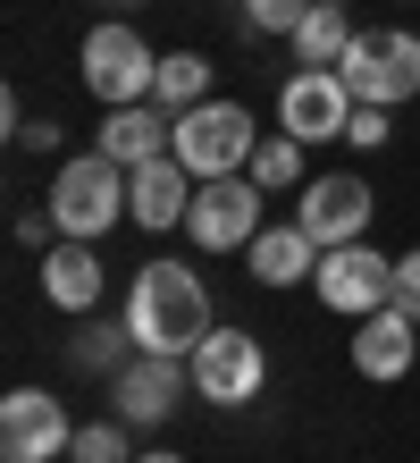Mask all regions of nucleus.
Segmentation results:
<instances>
[{
    "label": "nucleus",
    "instance_id": "1",
    "mask_svg": "<svg viewBox=\"0 0 420 463\" xmlns=\"http://www.w3.org/2000/svg\"><path fill=\"white\" fill-rule=\"evenodd\" d=\"M219 329L210 320V287L193 279L185 261H144L126 287V337L135 354H177V363H193V345H202Z\"/></svg>",
    "mask_w": 420,
    "mask_h": 463
},
{
    "label": "nucleus",
    "instance_id": "2",
    "mask_svg": "<svg viewBox=\"0 0 420 463\" xmlns=\"http://www.w3.org/2000/svg\"><path fill=\"white\" fill-rule=\"evenodd\" d=\"M126 177L109 152H76L51 169V220H60V236H84L93 244L101 228H118V211H126Z\"/></svg>",
    "mask_w": 420,
    "mask_h": 463
},
{
    "label": "nucleus",
    "instance_id": "3",
    "mask_svg": "<svg viewBox=\"0 0 420 463\" xmlns=\"http://www.w3.org/2000/svg\"><path fill=\"white\" fill-rule=\"evenodd\" d=\"M76 76H84V93L101 101V110H118V101H152V76H160V51L135 34L126 17H101L93 34H84V51H76Z\"/></svg>",
    "mask_w": 420,
    "mask_h": 463
},
{
    "label": "nucleus",
    "instance_id": "4",
    "mask_svg": "<svg viewBox=\"0 0 420 463\" xmlns=\"http://www.w3.org/2000/svg\"><path fill=\"white\" fill-rule=\"evenodd\" d=\"M336 76L353 85V101H378V110H396V101L420 93V34H412V25H361L353 51L336 60Z\"/></svg>",
    "mask_w": 420,
    "mask_h": 463
},
{
    "label": "nucleus",
    "instance_id": "5",
    "mask_svg": "<svg viewBox=\"0 0 420 463\" xmlns=\"http://www.w3.org/2000/svg\"><path fill=\"white\" fill-rule=\"evenodd\" d=\"M252 144H261V135H252V110L210 93V101H193V110L177 118V144H168V152H177L185 169H193V185H202V177H244L252 169Z\"/></svg>",
    "mask_w": 420,
    "mask_h": 463
},
{
    "label": "nucleus",
    "instance_id": "6",
    "mask_svg": "<svg viewBox=\"0 0 420 463\" xmlns=\"http://www.w3.org/2000/svg\"><path fill=\"white\" fill-rule=\"evenodd\" d=\"M185 236L202 244V253H244V244L261 236V185H252V169H244V177H202V185H193Z\"/></svg>",
    "mask_w": 420,
    "mask_h": 463
},
{
    "label": "nucleus",
    "instance_id": "7",
    "mask_svg": "<svg viewBox=\"0 0 420 463\" xmlns=\"http://www.w3.org/2000/svg\"><path fill=\"white\" fill-rule=\"evenodd\" d=\"M269 388V354L252 329H210L193 345V396L202 404H252Z\"/></svg>",
    "mask_w": 420,
    "mask_h": 463
},
{
    "label": "nucleus",
    "instance_id": "8",
    "mask_svg": "<svg viewBox=\"0 0 420 463\" xmlns=\"http://www.w3.org/2000/svg\"><path fill=\"white\" fill-rule=\"evenodd\" d=\"M353 85L336 68H294L286 85H277V127L294 135V144H328V135H345L353 127Z\"/></svg>",
    "mask_w": 420,
    "mask_h": 463
},
{
    "label": "nucleus",
    "instance_id": "9",
    "mask_svg": "<svg viewBox=\"0 0 420 463\" xmlns=\"http://www.w3.org/2000/svg\"><path fill=\"white\" fill-rule=\"evenodd\" d=\"M76 447L68 404H51V388H9L0 396V463H60Z\"/></svg>",
    "mask_w": 420,
    "mask_h": 463
},
{
    "label": "nucleus",
    "instance_id": "10",
    "mask_svg": "<svg viewBox=\"0 0 420 463\" xmlns=\"http://www.w3.org/2000/svg\"><path fill=\"white\" fill-rule=\"evenodd\" d=\"M312 287H320V304H328V312L361 320V312L396 304V261L370 253V244H328L320 269H312Z\"/></svg>",
    "mask_w": 420,
    "mask_h": 463
},
{
    "label": "nucleus",
    "instance_id": "11",
    "mask_svg": "<svg viewBox=\"0 0 420 463\" xmlns=\"http://www.w3.org/2000/svg\"><path fill=\"white\" fill-rule=\"evenodd\" d=\"M185 388H193V363H177V354H135V363L109 379V413L126 430H160L185 404Z\"/></svg>",
    "mask_w": 420,
    "mask_h": 463
},
{
    "label": "nucleus",
    "instance_id": "12",
    "mask_svg": "<svg viewBox=\"0 0 420 463\" xmlns=\"http://www.w3.org/2000/svg\"><path fill=\"white\" fill-rule=\"evenodd\" d=\"M370 185H361L353 169H328V177H303V203H294V228L320 244H361V228H370Z\"/></svg>",
    "mask_w": 420,
    "mask_h": 463
},
{
    "label": "nucleus",
    "instance_id": "13",
    "mask_svg": "<svg viewBox=\"0 0 420 463\" xmlns=\"http://www.w3.org/2000/svg\"><path fill=\"white\" fill-rule=\"evenodd\" d=\"M412 363H420V320L404 304H378L353 320V371L361 379H404Z\"/></svg>",
    "mask_w": 420,
    "mask_h": 463
},
{
    "label": "nucleus",
    "instance_id": "14",
    "mask_svg": "<svg viewBox=\"0 0 420 463\" xmlns=\"http://www.w3.org/2000/svg\"><path fill=\"white\" fill-rule=\"evenodd\" d=\"M185 211H193V169L177 152H160V160H144V169L126 177V220L135 228H185Z\"/></svg>",
    "mask_w": 420,
    "mask_h": 463
},
{
    "label": "nucleus",
    "instance_id": "15",
    "mask_svg": "<svg viewBox=\"0 0 420 463\" xmlns=\"http://www.w3.org/2000/svg\"><path fill=\"white\" fill-rule=\"evenodd\" d=\"M42 304L51 312H93L101 304V253L84 236H60V244H42Z\"/></svg>",
    "mask_w": 420,
    "mask_h": 463
},
{
    "label": "nucleus",
    "instance_id": "16",
    "mask_svg": "<svg viewBox=\"0 0 420 463\" xmlns=\"http://www.w3.org/2000/svg\"><path fill=\"white\" fill-rule=\"evenodd\" d=\"M168 144H177V118H168L160 101H118V110L101 118V144L93 152H109L118 169H144V160H160Z\"/></svg>",
    "mask_w": 420,
    "mask_h": 463
},
{
    "label": "nucleus",
    "instance_id": "17",
    "mask_svg": "<svg viewBox=\"0 0 420 463\" xmlns=\"http://www.w3.org/2000/svg\"><path fill=\"white\" fill-rule=\"evenodd\" d=\"M244 261H252V279H261V287H303V279L320 269V244L286 220V228H261V236H252Z\"/></svg>",
    "mask_w": 420,
    "mask_h": 463
},
{
    "label": "nucleus",
    "instance_id": "18",
    "mask_svg": "<svg viewBox=\"0 0 420 463\" xmlns=\"http://www.w3.org/2000/svg\"><path fill=\"white\" fill-rule=\"evenodd\" d=\"M353 34H361V25L336 9V0H312V17L286 34V43H294V68H336V60L353 51Z\"/></svg>",
    "mask_w": 420,
    "mask_h": 463
},
{
    "label": "nucleus",
    "instance_id": "19",
    "mask_svg": "<svg viewBox=\"0 0 420 463\" xmlns=\"http://www.w3.org/2000/svg\"><path fill=\"white\" fill-rule=\"evenodd\" d=\"M210 76H219V68L202 60V51H168L160 76H152V101H160L168 118H185L193 101H210Z\"/></svg>",
    "mask_w": 420,
    "mask_h": 463
},
{
    "label": "nucleus",
    "instance_id": "20",
    "mask_svg": "<svg viewBox=\"0 0 420 463\" xmlns=\"http://www.w3.org/2000/svg\"><path fill=\"white\" fill-rule=\"evenodd\" d=\"M303 152H312V144H294L286 127L261 135V144H252V185H261V194H286V185H303Z\"/></svg>",
    "mask_w": 420,
    "mask_h": 463
},
{
    "label": "nucleus",
    "instance_id": "21",
    "mask_svg": "<svg viewBox=\"0 0 420 463\" xmlns=\"http://www.w3.org/2000/svg\"><path fill=\"white\" fill-rule=\"evenodd\" d=\"M126 345H135L126 329H101V320H84V329H76V345H68V363H76V371H93V379H118V371L135 363Z\"/></svg>",
    "mask_w": 420,
    "mask_h": 463
},
{
    "label": "nucleus",
    "instance_id": "22",
    "mask_svg": "<svg viewBox=\"0 0 420 463\" xmlns=\"http://www.w3.org/2000/svg\"><path fill=\"white\" fill-rule=\"evenodd\" d=\"M126 439H135V430H126L118 413H101V421H84V430H76V447H68V455H76V463H135Z\"/></svg>",
    "mask_w": 420,
    "mask_h": 463
},
{
    "label": "nucleus",
    "instance_id": "23",
    "mask_svg": "<svg viewBox=\"0 0 420 463\" xmlns=\"http://www.w3.org/2000/svg\"><path fill=\"white\" fill-rule=\"evenodd\" d=\"M312 17V0H244V34H294Z\"/></svg>",
    "mask_w": 420,
    "mask_h": 463
},
{
    "label": "nucleus",
    "instance_id": "24",
    "mask_svg": "<svg viewBox=\"0 0 420 463\" xmlns=\"http://www.w3.org/2000/svg\"><path fill=\"white\" fill-rule=\"evenodd\" d=\"M345 144H353V152H387V144H396V110L361 101V110H353V127H345Z\"/></svg>",
    "mask_w": 420,
    "mask_h": 463
},
{
    "label": "nucleus",
    "instance_id": "25",
    "mask_svg": "<svg viewBox=\"0 0 420 463\" xmlns=\"http://www.w3.org/2000/svg\"><path fill=\"white\" fill-rule=\"evenodd\" d=\"M9 144H17V152H51V144H60V118H17Z\"/></svg>",
    "mask_w": 420,
    "mask_h": 463
},
{
    "label": "nucleus",
    "instance_id": "26",
    "mask_svg": "<svg viewBox=\"0 0 420 463\" xmlns=\"http://www.w3.org/2000/svg\"><path fill=\"white\" fill-rule=\"evenodd\" d=\"M396 304H404V312L420 320V244H412V253L396 261Z\"/></svg>",
    "mask_w": 420,
    "mask_h": 463
},
{
    "label": "nucleus",
    "instance_id": "27",
    "mask_svg": "<svg viewBox=\"0 0 420 463\" xmlns=\"http://www.w3.org/2000/svg\"><path fill=\"white\" fill-rule=\"evenodd\" d=\"M135 463H185V455H168V447H152V455H135Z\"/></svg>",
    "mask_w": 420,
    "mask_h": 463
},
{
    "label": "nucleus",
    "instance_id": "28",
    "mask_svg": "<svg viewBox=\"0 0 420 463\" xmlns=\"http://www.w3.org/2000/svg\"><path fill=\"white\" fill-rule=\"evenodd\" d=\"M101 9H144V0H101Z\"/></svg>",
    "mask_w": 420,
    "mask_h": 463
},
{
    "label": "nucleus",
    "instance_id": "29",
    "mask_svg": "<svg viewBox=\"0 0 420 463\" xmlns=\"http://www.w3.org/2000/svg\"><path fill=\"white\" fill-rule=\"evenodd\" d=\"M336 9H345V0H336Z\"/></svg>",
    "mask_w": 420,
    "mask_h": 463
}]
</instances>
